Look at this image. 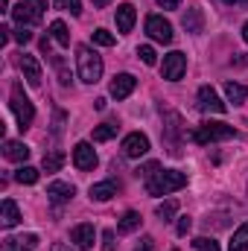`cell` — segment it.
Masks as SVG:
<instances>
[{
	"label": "cell",
	"instance_id": "1",
	"mask_svg": "<svg viewBox=\"0 0 248 251\" xmlns=\"http://www.w3.org/2000/svg\"><path fill=\"white\" fill-rule=\"evenodd\" d=\"M187 187V176L178 170H158L155 176L146 178V193L149 196H170L175 190Z\"/></svg>",
	"mask_w": 248,
	"mask_h": 251
},
{
	"label": "cell",
	"instance_id": "2",
	"mask_svg": "<svg viewBox=\"0 0 248 251\" xmlns=\"http://www.w3.org/2000/svg\"><path fill=\"white\" fill-rule=\"evenodd\" d=\"M76 64H79V79L88 85H97L102 79V59L91 50V47H79L76 50Z\"/></svg>",
	"mask_w": 248,
	"mask_h": 251
},
{
	"label": "cell",
	"instance_id": "3",
	"mask_svg": "<svg viewBox=\"0 0 248 251\" xmlns=\"http://www.w3.org/2000/svg\"><path fill=\"white\" fill-rule=\"evenodd\" d=\"M9 105H12V111H15V120H18V126H21V131L32 126V120H35V108H32L29 97L24 94L21 82L12 85V100H9Z\"/></svg>",
	"mask_w": 248,
	"mask_h": 251
},
{
	"label": "cell",
	"instance_id": "4",
	"mask_svg": "<svg viewBox=\"0 0 248 251\" xmlns=\"http://www.w3.org/2000/svg\"><path fill=\"white\" fill-rule=\"evenodd\" d=\"M237 137V128L228 123H201L193 131V140L198 146H207V143H219V140H231Z\"/></svg>",
	"mask_w": 248,
	"mask_h": 251
},
{
	"label": "cell",
	"instance_id": "5",
	"mask_svg": "<svg viewBox=\"0 0 248 251\" xmlns=\"http://www.w3.org/2000/svg\"><path fill=\"white\" fill-rule=\"evenodd\" d=\"M44 9H47V0H18L9 12L21 26H32L44 18Z\"/></svg>",
	"mask_w": 248,
	"mask_h": 251
},
{
	"label": "cell",
	"instance_id": "6",
	"mask_svg": "<svg viewBox=\"0 0 248 251\" xmlns=\"http://www.w3.org/2000/svg\"><path fill=\"white\" fill-rule=\"evenodd\" d=\"M146 32H149V38L158 41V44H170V41H173V24H170L164 15H149V18H146Z\"/></svg>",
	"mask_w": 248,
	"mask_h": 251
},
{
	"label": "cell",
	"instance_id": "7",
	"mask_svg": "<svg viewBox=\"0 0 248 251\" xmlns=\"http://www.w3.org/2000/svg\"><path fill=\"white\" fill-rule=\"evenodd\" d=\"M196 97H198V108H201V111H210V114H225V111H228V105L219 100V94H216L210 85H201Z\"/></svg>",
	"mask_w": 248,
	"mask_h": 251
},
{
	"label": "cell",
	"instance_id": "8",
	"mask_svg": "<svg viewBox=\"0 0 248 251\" xmlns=\"http://www.w3.org/2000/svg\"><path fill=\"white\" fill-rule=\"evenodd\" d=\"M187 70V56L184 53H170V56H164V64H161V73H164V79H170V82H178L181 76H184Z\"/></svg>",
	"mask_w": 248,
	"mask_h": 251
},
{
	"label": "cell",
	"instance_id": "9",
	"mask_svg": "<svg viewBox=\"0 0 248 251\" xmlns=\"http://www.w3.org/2000/svg\"><path fill=\"white\" fill-rule=\"evenodd\" d=\"M97 152H94V146L88 143V140H82V143H76L73 146V164H76V170H82V173H88V170H94L97 167Z\"/></svg>",
	"mask_w": 248,
	"mask_h": 251
},
{
	"label": "cell",
	"instance_id": "10",
	"mask_svg": "<svg viewBox=\"0 0 248 251\" xmlns=\"http://www.w3.org/2000/svg\"><path fill=\"white\" fill-rule=\"evenodd\" d=\"M70 243H73L79 251H91L94 249V243H97V231H94V225H91V222L76 225V228L70 231Z\"/></svg>",
	"mask_w": 248,
	"mask_h": 251
},
{
	"label": "cell",
	"instance_id": "11",
	"mask_svg": "<svg viewBox=\"0 0 248 251\" xmlns=\"http://www.w3.org/2000/svg\"><path fill=\"white\" fill-rule=\"evenodd\" d=\"M149 152V137L140 134V131H131L123 140V155L125 158H143Z\"/></svg>",
	"mask_w": 248,
	"mask_h": 251
},
{
	"label": "cell",
	"instance_id": "12",
	"mask_svg": "<svg viewBox=\"0 0 248 251\" xmlns=\"http://www.w3.org/2000/svg\"><path fill=\"white\" fill-rule=\"evenodd\" d=\"M134 85H137V79H134L131 73H117V76L111 79V88H108V91H111L114 100H125V97L134 91Z\"/></svg>",
	"mask_w": 248,
	"mask_h": 251
},
{
	"label": "cell",
	"instance_id": "13",
	"mask_svg": "<svg viewBox=\"0 0 248 251\" xmlns=\"http://www.w3.org/2000/svg\"><path fill=\"white\" fill-rule=\"evenodd\" d=\"M73 196H76V187L67 184V181H53V184L47 187V199H50L53 204H64V201H70Z\"/></svg>",
	"mask_w": 248,
	"mask_h": 251
},
{
	"label": "cell",
	"instance_id": "14",
	"mask_svg": "<svg viewBox=\"0 0 248 251\" xmlns=\"http://www.w3.org/2000/svg\"><path fill=\"white\" fill-rule=\"evenodd\" d=\"M21 70H24V79L32 85V88H38L41 85V64H38V59L35 56H21Z\"/></svg>",
	"mask_w": 248,
	"mask_h": 251
},
{
	"label": "cell",
	"instance_id": "15",
	"mask_svg": "<svg viewBox=\"0 0 248 251\" xmlns=\"http://www.w3.org/2000/svg\"><path fill=\"white\" fill-rule=\"evenodd\" d=\"M3 155H6V161L24 164V161L29 158V146H26L24 140H6V143H3Z\"/></svg>",
	"mask_w": 248,
	"mask_h": 251
},
{
	"label": "cell",
	"instance_id": "16",
	"mask_svg": "<svg viewBox=\"0 0 248 251\" xmlns=\"http://www.w3.org/2000/svg\"><path fill=\"white\" fill-rule=\"evenodd\" d=\"M117 29L120 32H131V26H134V21H137V12H134V6L131 3H123V6H117Z\"/></svg>",
	"mask_w": 248,
	"mask_h": 251
},
{
	"label": "cell",
	"instance_id": "17",
	"mask_svg": "<svg viewBox=\"0 0 248 251\" xmlns=\"http://www.w3.org/2000/svg\"><path fill=\"white\" fill-rule=\"evenodd\" d=\"M181 24H184L187 32H201V26H204V15H201V9L198 6H190L184 12V18H181Z\"/></svg>",
	"mask_w": 248,
	"mask_h": 251
},
{
	"label": "cell",
	"instance_id": "18",
	"mask_svg": "<svg viewBox=\"0 0 248 251\" xmlns=\"http://www.w3.org/2000/svg\"><path fill=\"white\" fill-rule=\"evenodd\" d=\"M111 196H117V181H114V178L99 181V184L91 187V199H94V201H108Z\"/></svg>",
	"mask_w": 248,
	"mask_h": 251
},
{
	"label": "cell",
	"instance_id": "19",
	"mask_svg": "<svg viewBox=\"0 0 248 251\" xmlns=\"http://www.w3.org/2000/svg\"><path fill=\"white\" fill-rule=\"evenodd\" d=\"M21 222V210H18V204L12 201V199H3V216H0V225L3 228H15Z\"/></svg>",
	"mask_w": 248,
	"mask_h": 251
},
{
	"label": "cell",
	"instance_id": "20",
	"mask_svg": "<svg viewBox=\"0 0 248 251\" xmlns=\"http://www.w3.org/2000/svg\"><path fill=\"white\" fill-rule=\"evenodd\" d=\"M225 97H228V102L243 105V102L248 100V88L240 85V82H225Z\"/></svg>",
	"mask_w": 248,
	"mask_h": 251
},
{
	"label": "cell",
	"instance_id": "21",
	"mask_svg": "<svg viewBox=\"0 0 248 251\" xmlns=\"http://www.w3.org/2000/svg\"><path fill=\"white\" fill-rule=\"evenodd\" d=\"M228 251H248V222L234 231V237L228 243Z\"/></svg>",
	"mask_w": 248,
	"mask_h": 251
},
{
	"label": "cell",
	"instance_id": "22",
	"mask_svg": "<svg viewBox=\"0 0 248 251\" xmlns=\"http://www.w3.org/2000/svg\"><path fill=\"white\" fill-rule=\"evenodd\" d=\"M38 246V237L35 234H26V237H12L6 240V251H24V249H32Z\"/></svg>",
	"mask_w": 248,
	"mask_h": 251
},
{
	"label": "cell",
	"instance_id": "23",
	"mask_svg": "<svg viewBox=\"0 0 248 251\" xmlns=\"http://www.w3.org/2000/svg\"><path fill=\"white\" fill-rule=\"evenodd\" d=\"M140 228V213L137 210H125L123 219H120V225H117V231L120 234H131V231H137Z\"/></svg>",
	"mask_w": 248,
	"mask_h": 251
},
{
	"label": "cell",
	"instance_id": "24",
	"mask_svg": "<svg viewBox=\"0 0 248 251\" xmlns=\"http://www.w3.org/2000/svg\"><path fill=\"white\" fill-rule=\"evenodd\" d=\"M50 35H53V41H59L62 47H70V32H67V24H64V21H53V24H50Z\"/></svg>",
	"mask_w": 248,
	"mask_h": 251
},
{
	"label": "cell",
	"instance_id": "25",
	"mask_svg": "<svg viewBox=\"0 0 248 251\" xmlns=\"http://www.w3.org/2000/svg\"><path fill=\"white\" fill-rule=\"evenodd\" d=\"M41 167H44V173H59L64 167V155L62 152H47L44 161H41Z\"/></svg>",
	"mask_w": 248,
	"mask_h": 251
},
{
	"label": "cell",
	"instance_id": "26",
	"mask_svg": "<svg viewBox=\"0 0 248 251\" xmlns=\"http://www.w3.org/2000/svg\"><path fill=\"white\" fill-rule=\"evenodd\" d=\"M117 128H120L117 123H102V126H97V128H94V140H97V143H105V140H111V137L117 134Z\"/></svg>",
	"mask_w": 248,
	"mask_h": 251
},
{
	"label": "cell",
	"instance_id": "27",
	"mask_svg": "<svg viewBox=\"0 0 248 251\" xmlns=\"http://www.w3.org/2000/svg\"><path fill=\"white\" fill-rule=\"evenodd\" d=\"M15 181H18V184H35V181H38V170L24 164L21 170H15Z\"/></svg>",
	"mask_w": 248,
	"mask_h": 251
},
{
	"label": "cell",
	"instance_id": "28",
	"mask_svg": "<svg viewBox=\"0 0 248 251\" xmlns=\"http://www.w3.org/2000/svg\"><path fill=\"white\" fill-rule=\"evenodd\" d=\"M175 213H178V201H173V199L164 201V204H158V210H155V216H158L161 222H170Z\"/></svg>",
	"mask_w": 248,
	"mask_h": 251
},
{
	"label": "cell",
	"instance_id": "29",
	"mask_svg": "<svg viewBox=\"0 0 248 251\" xmlns=\"http://www.w3.org/2000/svg\"><path fill=\"white\" fill-rule=\"evenodd\" d=\"M193 249L196 251H222L213 237H196V240H193Z\"/></svg>",
	"mask_w": 248,
	"mask_h": 251
},
{
	"label": "cell",
	"instance_id": "30",
	"mask_svg": "<svg viewBox=\"0 0 248 251\" xmlns=\"http://www.w3.org/2000/svg\"><path fill=\"white\" fill-rule=\"evenodd\" d=\"M56 6L70 15H82V0H56Z\"/></svg>",
	"mask_w": 248,
	"mask_h": 251
},
{
	"label": "cell",
	"instance_id": "31",
	"mask_svg": "<svg viewBox=\"0 0 248 251\" xmlns=\"http://www.w3.org/2000/svg\"><path fill=\"white\" fill-rule=\"evenodd\" d=\"M94 44H99V47H111V44H114V35H111L108 29H97V32H94Z\"/></svg>",
	"mask_w": 248,
	"mask_h": 251
},
{
	"label": "cell",
	"instance_id": "32",
	"mask_svg": "<svg viewBox=\"0 0 248 251\" xmlns=\"http://www.w3.org/2000/svg\"><path fill=\"white\" fill-rule=\"evenodd\" d=\"M137 56L143 59V64H155L158 62V53L149 47V44H143V47H137Z\"/></svg>",
	"mask_w": 248,
	"mask_h": 251
},
{
	"label": "cell",
	"instance_id": "33",
	"mask_svg": "<svg viewBox=\"0 0 248 251\" xmlns=\"http://www.w3.org/2000/svg\"><path fill=\"white\" fill-rule=\"evenodd\" d=\"M15 41H18V44H26V41H32V32H29V26H21V29L15 32Z\"/></svg>",
	"mask_w": 248,
	"mask_h": 251
},
{
	"label": "cell",
	"instance_id": "34",
	"mask_svg": "<svg viewBox=\"0 0 248 251\" xmlns=\"http://www.w3.org/2000/svg\"><path fill=\"white\" fill-rule=\"evenodd\" d=\"M158 170H161V167H158V164L152 161V164H146V167H140V170H137V176H143V178H149V176H155Z\"/></svg>",
	"mask_w": 248,
	"mask_h": 251
},
{
	"label": "cell",
	"instance_id": "35",
	"mask_svg": "<svg viewBox=\"0 0 248 251\" xmlns=\"http://www.w3.org/2000/svg\"><path fill=\"white\" fill-rule=\"evenodd\" d=\"M152 249H155V240H152V237H143V240L134 246V251H152Z\"/></svg>",
	"mask_w": 248,
	"mask_h": 251
},
{
	"label": "cell",
	"instance_id": "36",
	"mask_svg": "<svg viewBox=\"0 0 248 251\" xmlns=\"http://www.w3.org/2000/svg\"><path fill=\"white\" fill-rule=\"evenodd\" d=\"M190 225H193V222H190V216H181V219H178V228H175V231H178V237H187Z\"/></svg>",
	"mask_w": 248,
	"mask_h": 251
},
{
	"label": "cell",
	"instance_id": "37",
	"mask_svg": "<svg viewBox=\"0 0 248 251\" xmlns=\"http://www.w3.org/2000/svg\"><path fill=\"white\" fill-rule=\"evenodd\" d=\"M102 243H105V251H111V243H114V231H105V234H102Z\"/></svg>",
	"mask_w": 248,
	"mask_h": 251
},
{
	"label": "cell",
	"instance_id": "38",
	"mask_svg": "<svg viewBox=\"0 0 248 251\" xmlns=\"http://www.w3.org/2000/svg\"><path fill=\"white\" fill-rule=\"evenodd\" d=\"M158 3H161L164 9H178V6H181V0H158Z\"/></svg>",
	"mask_w": 248,
	"mask_h": 251
},
{
	"label": "cell",
	"instance_id": "39",
	"mask_svg": "<svg viewBox=\"0 0 248 251\" xmlns=\"http://www.w3.org/2000/svg\"><path fill=\"white\" fill-rule=\"evenodd\" d=\"M9 38H12V29H9V26H3V29H0V41H3V44H6V41H9Z\"/></svg>",
	"mask_w": 248,
	"mask_h": 251
},
{
	"label": "cell",
	"instance_id": "40",
	"mask_svg": "<svg viewBox=\"0 0 248 251\" xmlns=\"http://www.w3.org/2000/svg\"><path fill=\"white\" fill-rule=\"evenodd\" d=\"M53 251H76V249H73V246H67V243H56Z\"/></svg>",
	"mask_w": 248,
	"mask_h": 251
},
{
	"label": "cell",
	"instance_id": "41",
	"mask_svg": "<svg viewBox=\"0 0 248 251\" xmlns=\"http://www.w3.org/2000/svg\"><path fill=\"white\" fill-rule=\"evenodd\" d=\"M91 3H94V6H97V9H102V6H108V3H111V0H91Z\"/></svg>",
	"mask_w": 248,
	"mask_h": 251
},
{
	"label": "cell",
	"instance_id": "42",
	"mask_svg": "<svg viewBox=\"0 0 248 251\" xmlns=\"http://www.w3.org/2000/svg\"><path fill=\"white\" fill-rule=\"evenodd\" d=\"M243 38H246V44H248V24L243 26Z\"/></svg>",
	"mask_w": 248,
	"mask_h": 251
},
{
	"label": "cell",
	"instance_id": "43",
	"mask_svg": "<svg viewBox=\"0 0 248 251\" xmlns=\"http://www.w3.org/2000/svg\"><path fill=\"white\" fill-rule=\"evenodd\" d=\"M222 3H228V6H234V3H237V0H222Z\"/></svg>",
	"mask_w": 248,
	"mask_h": 251
},
{
	"label": "cell",
	"instance_id": "44",
	"mask_svg": "<svg viewBox=\"0 0 248 251\" xmlns=\"http://www.w3.org/2000/svg\"><path fill=\"white\" fill-rule=\"evenodd\" d=\"M237 3H243V6H248V0H237Z\"/></svg>",
	"mask_w": 248,
	"mask_h": 251
},
{
	"label": "cell",
	"instance_id": "45",
	"mask_svg": "<svg viewBox=\"0 0 248 251\" xmlns=\"http://www.w3.org/2000/svg\"><path fill=\"white\" fill-rule=\"evenodd\" d=\"M24 251H29V249H24Z\"/></svg>",
	"mask_w": 248,
	"mask_h": 251
}]
</instances>
